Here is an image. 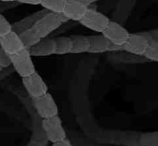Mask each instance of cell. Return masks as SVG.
I'll return each instance as SVG.
<instances>
[{
    "mask_svg": "<svg viewBox=\"0 0 158 146\" xmlns=\"http://www.w3.org/2000/svg\"><path fill=\"white\" fill-rule=\"evenodd\" d=\"M67 0H42L40 6L48 12L63 13Z\"/></svg>",
    "mask_w": 158,
    "mask_h": 146,
    "instance_id": "16",
    "label": "cell"
},
{
    "mask_svg": "<svg viewBox=\"0 0 158 146\" xmlns=\"http://www.w3.org/2000/svg\"><path fill=\"white\" fill-rule=\"evenodd\" d=\"M73 41V49L71 54H83L89 50V41L88 36L82 35L70 36Z\"/></svg>",
    "mask_w": 158,
    "mask_h": 146,
    "instance_id": "14",
    "label": "cell"
},
{
    "mask_svg": "<svg viewBox=\"0 0 158 146\" xmlns=\"http://www.w3.org/2000/svg\"><path fill=\"white\" fill-rule=\"evenodd\" d=\"M23 84L32 98L40 97L48 92V86L41 76L35 71L22 78Z\"/></svg>",
    "mask_w": 158,
    "mask_h": 146,
    "instance_id": "6",
    "label": "cell"
},
{
    "mask_svg": "<svg viewBox=\"0 0 158 146\" xmlns=\"http://www.w3.org/2000/svg\"><path fill=\"white\" fill-rule=\"evenodd\" d=\"M75 1L81 3V4L87 6V7H89V6L93 4V3L95 2H97V1H98V0H75Z\"/></svg>",
    "mask_w": 158,
    "mask_h": 146,
    "instance_id": "25",
    "label": "cell"
},
{
    "mask_svg": "<svg viewBox=\"0 0 158 146\" xmlns=\"http://www.w3.org/2000/svg\"><path fill=\"white\" fill-rule=\"evenodd\" d=\"M88 8L89 7L75 0H67V3L63 14L68 19V20L80 22L84 16Z\"/></svg>",
    "mask_w": 158,
    "mask_h": 146,
    "instance_id": "11",
    "label": "cell"
},
{
    "mask_svg": "<svg viewBox=\"0 0 158 146\" xmlns=\"http://www.w3.org/2000/svg\"><path fill=\"white\" fill-rule=\"evenodd\" d=\"M149 45L150 42L140 32L131 33L128 40L123 44V49L134 55L143 57Z\"/></svg>",
    "mask_w": 158,
    "mask_h": 146,
    "instance_id": "8",
    "label": "cell"
},
{
    "mask_svg": "<svg viewBox=\"0 0 158 146\" xmlns=\"http://www.w3.org/2000/svg\"><path fill=\"white\" fill-rule=\"evenodd\" d=\"M140 142L144 146H158V131L143 135Z\"/></svg>",
    "mask_w": 158,
    "mask_h": 146,
    "instance_id": "18",
    "label": "cell"
},
{
    "mask_svg": "<svg viewBox=\"0 0 158 146\" xmlns=\"http://www.w3.org/2000/svg\"><path fill=\"white\" fill-rule=\"evenodd\" d=\"M19 35L20 38H21L25 47L28 49L39 42V40L35 38V36L33 35V33L31 32L29 29L23 31V32H22Z\"/></svg>",
    "mask_w": 158,
    "mask_h": 146,
    "instance_id": "17",
    "label": "cell"
},
{
    "mask_svg": "<svg viewBox=\"0 0 158 146\" xmlns=\"http://www.w3.org/2000/svg\"><path fill=\"white\" fill-rule=\"evenodd\" d=\"M52 146H73L71 143L70 141L66 138V139H63L61 141H59V142H54V143H52Z\"/></svg>",
    "mask_w": 158,
    "mask_h": 146,
    "instance_id": "23",
    "label": "cell"
},
{
    "mask_svg": "<svg viewBox=\"0 0 158 146\" xmlns=\"http://www.w3.org/2000/svg\"><path fill=\"white\" fill-rule=\"evenodd\" d=\"M10 65H12L10 55H9L6 51H4L0 47V67H2L4 69V68L9 67Z\"/></svg>",
    "mask_w": 158,
    "mask_h": 146,
    "instance_id": "21",
    "label": "cell"
},
{
    "mask_svg": "<svg viewBox=\"0 0 158 146\" xmlns=\"http://www.w3.org/2000/svg\"><path fill=\"white\" fill-rule=\"evenodd\" d=\"M140 33L148 39L150 43H158V28L153 30L141 32Z\"/></svg>",
    "mask_w": 158,
    "mask_h": 146,
    "instance_id": "22",
    "label": "cell"
},
{
    "mask_svg": "<svg viewBox=\"0 0 158 146\" xmlns=\"http://www.w3.org/2000/svg\"><path fill=\"white\" fill-rule=\"evenodd\" d=\"M32 105L37 114L42 119L48 118L59 114V108L52 94L47 92L40 97L32 98Z\"/></svg>",
    "mask_w": 158,
    "mask_h": 146,
    "instance_id": "5",
    "label": "cell"
},
{
    "mask_svg": "<svg viewBox=\"0 0 158 146\" xmlns=\"http://www.w3.org/2000/svg\"><path fill=\"white\" fill-rule=\"evenodd\" d=\"M143 57L148 60L158 63V43H150Z\"/></svg>",
    "mask_w": 158,
    "mask_h": 146,
    "instance_id": "19",
    "label": "cell"
},
{
    "mask_svg": "<svg viewBox=\"0 0 158 146\" xmlns=\"http://www.w3.org/2000/svg\"><path fill=\"white\" fill-rule=\"evenodd\" d=\"M110 43L123 46L130 36L131 32L120 23L110 21L107 27L101 32Z\"/></svg>",
    "mask_w": 158,
    "mask_h": 146,
    "instance_id": "7",
    "label": "cell"
},
{
    "mask_svg": "<svg viewBox=\"0 0 158 146\" xmlns=\"http://www.w3.org/2000/svg\"><path fill=\"white\" fill-rule=\"evenodd\" d=\"M2 70H3V68L2 67H0V72H1V71H2Z\"/></svg>",
    "mask_w": 158,
    "mask_h": 146,
    "instance_id": "27",
    "label": "cell"
},
{
    "mask_svg": "<svg viewBox=\"0 0 158 146\" xmlns=\"http://www.w3.org/2000/svg\"><path fill=\"white\" fill-rule=\"evenodd\" d=\"M88 38L89 41V53L100 54L110 51L112 43H110L102 33L89 36Z\"/></svg>",
    "mask_w": 158,
    "mask_h": 146,
    "instance_id": "12",
    "label": "cell"
},
{
    "mask_svg": "<svg viewBox=\"0 0 158 146\" xmlns=\"http://www.w3.org/2000/svg\"><path fill=\"white\" fill-rule=\"evenodd\" d=\"M0 47L9 55L17 54L26 48L19 35L12 30L4 36L0 37Z\"/></svg>",
    "mask_w": 158,
    "mask_h": 146,
    "instance_id": "9",
    "label": "cell"
},
{
    "mask_svg": "<svg viewBox=\"0 0 158 146\" xmlns=\"http://www.w3.org/2000/svg\"><path fill=\"white\" fill-rule=\"evenodd\" d=\"M110 19L103 13L89 7L79 23L90 30L101 33L109 24Z\"/></svg>",
    "mask_w": 158,
    "mask_h": 146,
    "instance_id": "4",
    "label": "cell"
},
{
    "mask_svg": "<svg viewBox=\"0 0 158 146\" xmlns=\"http://www.w3.org/2000/svg\"><path fill=\"white\" fill-rule=\"evenodd\" d=\"M12 65L17 74L23 78L35 72V67L29 49L24 48L17 54L10 55Z\"/></svg>",
    "mask_w": 158,
    "mask_h": 146,
    "instance_id": "3",
    "label": "cell"
},
{
    "mask_svg": "<svg viewBox=\"0 0 158 146\" xmlns=\"http://www.w3.org/2000/svg\"><path fill=\"white\" fill-rule=\"evenodd\" d=\"M67 21L69 20L63 13L47 12L39 19L29 29L40 41L42 39L49 36L53 31L56 30Z\"/></svg>",
    "mask_w": 158,
    "mask_h": 146,
    "instance_id": "1",
    "label": "cell"
},
{
    "mask_svg": "<svg viewBox=\"0 0 158 146\" xmlns=\"http://www.w3.org/2000/svg\"><path fill=\"white\" fill-rule=\"evenodd\" d=\"M1 2H17L18 0H0Z\"/></svg>",
    "mask_w": 158,
    "mask_h": 146,
    "instance_id": "26",
    "label": "cell"
},
{
    "mask_svg": "<svg viewBox=\"0 0 158 146\" xmlns=\"http://www.w3.org/2000/svg\"><path fill=\"white\" fill-rule=\"evenodd\" d=\"M42 128L46 139L51 143L66 139V130L63 127L62 119L58 114L42 119Z\"/></svg>",
    "mask_w": 158,
    "mask_h": 146,
    "instance_id": "2",
    "label": "cell"
},
{
    "mask_svg": "<svg viewBox=\"0 0 158 146\" xmlns=\"http://www.w3.org/2000/svg\"><path fill=\"white\" fill-rule=\"evenodd\" d=\"M17 2L22 3V4L32 5V6H38L42 2V0H18Z\"/></svg>",
    "mask_w": 158,
    "mask_h": 146,
    "instance_id": "24",
    "label": "cell"
},
{
    "mask_svg": "<svg viewBox=\"0 0 158 146\" xmlns=\"http://www.w3.org/2000/svg\"><path fill=\"white\" fill-rule=\"evenodd\" d=\"M12 30V24L2 14L0 13V37L4 36Z\"/></svg>",
    "mask_w": 158,
    "mask_h": 146,
    "instance_id": "20",
    "label": "cell"
},
{
    "mask_svg": "<svg viewBox=\"0 0 158 146\" xmlns=\"http://www.w3.org/2000/svg\"><path fill=\"white\" fill-rule=\"evenodd\" d=\"M54 39L56 44V54L64 55L71 54L73 49V41L70 36H59Z\"/></svg>",
    "mask_w": 158,
    "mask_h": 146,
    "instance_id": "15",
    "label": "cell"
},
{
    "mask_svg": "<svg viewBox=\"0 0 158 146\" xmlns=\"http://www.w3.org/2000/svg\"><path fill=\"white\" fill-rule=\"evenodd\" d=\"M47 12V10L43 9V10L38 11V12H34V13L31 14L29 16L26 17V18L23 19H21L20 21L15 23V24L12 25V31H15V32L18 34L21 33L23 31L26 30V29L32 27V25Z\"/></svg>",
    "mask_w": 158,
    "mask_h": 146,
    "instance_id": "13",
    "label": "cell"
},
{
    "mask_svg": "<svg viewBox=\"0 0 158 146\" xmlns=\"http://www.w3.org/2000/svg\"><path fill=\"white\" fill-rule=\"evenodd\" d=\"M32 57H48L56 54V44L54 38H43L29 49Z\"/></svg>",
    "mask_w": 158,
    "mask_h": 146,
    "instance_id": "10",
    "label": "cell"
}]
</instances>
